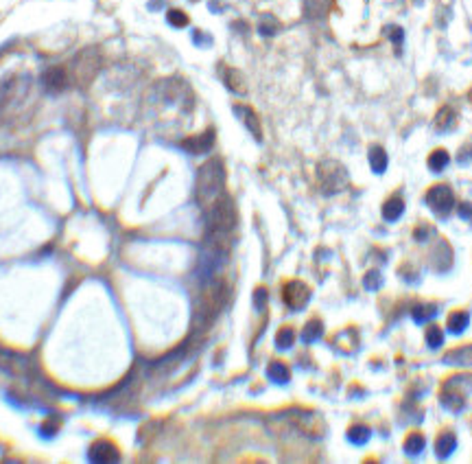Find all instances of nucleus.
Segmentation results:
<instances>
[{
	"instance_id": "1",
	"label": "nucleus",
	"mask_w": 472,
	"mask_h": 464,
	"mask_svg": "<svg viewBox=\"0 0 472 464\" xmlns=\"http://www.w3.org/2000/svg\"><path fill=\"white\" fill-rule=\"evenodd\" d=\"M225 193V167L221 158H210L206 165H202L197 173L195 195L197 202L204 210L214 204Z\"/></svg>"
},
{
	"instance_id": "2",
	"label": "nucleus",
	"mask_w": 472,
	"mask_h": 464,
	"mask_svg": "<svg viewBox=\"0 0 472 464\" xmlns=\"http://www.w3.org/2000/svg\"><path fill=\"white\" fill-rule=\"evenodd\" d=\"M208 235H230L236 226V208L230 195H221L214 204L206 208Z\"/></svg>"
},
{
	"instance_id": "3",
	"label": "nucleus",
	"mask_w": 472,
	"mask_h": 464,
	"mask_svg": "<svg viewBox=\"0 0 472 464\" xmlns=\"http://www.w3.org/2000/svg\"><path fill=\"white\" fill-rule=\"evenodd\" d=\"M99 70H101V53L97 48H83V50L77 53L75 60H72V64L68 68V75H70V81L75 86L88 88L97 79Z\"/></svg>"
},
{
	"instance_id": "4",
	"label": "nucleus",
	"mask_w": 472,
	"mask_h": 464,
	"mask_svg": "<svg viewBox=\"0 0 472 464\" xmlns=\"http://www.w3.org/2000/svg\"><path fill=\"white\" fill-rule=\"evenodd\" d=\"M317 184L326 195L341 193L348 186V171L337 160H324L317 165Z\"/></svg>"
},
{
	"instance_id": "5",
	"label": "nucleus",
	"mask_w": 472,
	"mask_h": 464,
	"mask_svg": "<svg viewBox=\"0 0 472 464\" xmlns=\"http://www.w3.org/2000/svg\"><path fill=\"white\" fill-rule=\"evenodd\" d=\"M464 381H466V377H464V374H459V377H452V379H448L442 385L440 401H442V405L446 409H450V412H461V409L466 407L468 392H470L472 385H466L464 388Z\"/></svg>"
},
{
	"instance_id": "6",
	"label": "nucleus",
	"mask_w": 472,
	"mask_h": 464,
	"mask_svg": "<svg viewBox=\"0 0 472 464\" xmlns=\"http://www.w3.org/2000/svg\"><path fill=\"white\" fill-rule=\"evenodd\" d=\"M426 204L435 215L446 217L450 215V210L455 208V193H452L448 184H435L426 193Z\"/></svg>"
},
{
	"instance_id": "7",
	"label": "nucleus",
	"mask_w": 472,
	"mask_h": 464,
	"mask_svg": "<svg viewBox=\"0 0 472 464\" xmlns=\"http://www.w3.org/2000/svg\"><path fill=\"white\" fill-rule=\"evenodd\" d=\"M282 298L289 309L300 311L308 305V300H311V289H308V285L302 280H289L282 289Z\"/></svg>"
},
{
	"instance_id": "8",
	"label": "nucleus",
	"mask_w": 472,
	"mask_h": 464,
	"mask_svg": "<svg viewBox=\"0 0 472 464\" xmlns=\"http://www.w3.org/2000/svg\"><path fill=\"white\" fill-rule=\"evenodd\" d=\"M289 421H291L302 434L311 436V438H321L324 432H326L324 421L317 414L304 412V409H296V412H291V418H289Z\"/></svg>"
},
{
	"instance_id": "9",
	"label": "nucleus",
	"mask_w": 472,
	"mask_h": 464,
	"mask_svg": "<svg viewBox=\"0 0 472 464\" xmlns=\"http://www.w3.org/2000/svg\"><path fill=\"white\" fill-rule=\"evenodd\" d=\"M42 83H44V88H46L48 93L60 95V93H64L66 88H68L70 75H68V70H66V68H62V66H53V68H48L46 73H44Z\"/></svg>"
},
{
	"instance_id": "10",
	"label": "nucleus",
	"mask_w": 472,
	"mask_h": 464,
	"mask_svg": "<svg viewBox=\"0 0 472 464\" xmlns=\"http://www.w3.org/2000/svg\"><path fill=\"white\" fill-rule=\"evenodd\" d=\"M212 145H214V130L212 128L202 132L199 136H190V138H186L184 142H181V147H184L186 151H190V153H195V156L210 151Z\"/></svg>"
},
{
	"instance_id": "11",
	"label": "nucleus",
	"mask_w": 472,
	"mask_h": 464,
	"mask_svg": "<svg viewBox=\"0 0 472 464\" xmlns=\"http://www.w3.org/2000/svg\"><path fill=\"white\" fill-rule=\"evenodd\" d=\"M457 121H459V114L455 112V108H452V105H442V108L438 110V114H435L433 125L440 134H446V132H452L457 128Z\"/></svg>"
},
{
	"instance_id": "12",
	"label": "nucleus",
	"mask_w": 472,
	"mask_h": 464,
	"mask_svg": "<svg viewBox=\"0 0 472 464\" xmlns=\"http://www.w3.org/2000/svg\"><path fill=\"white\" fill-rule=\"evenodd\" d=\"M234 114L243 121V125H245V128L251 132V136H254V138H256V140H261V138H263L261 118H258V114H256V112H254V110L249 108V105H234Z\"/></svg>"
},
{
	"instance_id": "13",
	"label": "nucleus",
	"mask_w": 472,
	"mask_h": 464,
	"mask_svg": "<svg viewBox=\"0 0 472 464\" xmlns=\"http://www.w3.org/2000/svg\"><path fill=\"white\" fill-rule=\"evenodd\" d=\"M90 458L97 462H116L120 458V453L110 440H99L92 444V449H90Z\"/></svg>"
},
{
	"instance_id": "14",
	"label": "nucleus",
	"mask_w": 472,
	"mask_h": 464,
	"mask_svg": "<svg viewBox=\"0 0 472 464\" xmlns=\"http://www.w3.org/2000/svg\"><path fill=\"white\" fill-rule=\"evenodd\" d=\"M444 364L448 366H472V344L470 346H459L455 350H450L444 355Z\"/></svg>"
},
{
	"instance_id": "15",
	"label": "nucleus",
	"mask_w": 472,
	"mask_h": 464,
	"mask_svg": "<svg viewBox=\"0 0 472 464\" xmlns=\"http://www.w3.org/2000/svg\"><path fill=\"white\" fill-rule=\"evenodd\" d=\"M223 81H225V86L230 88V90L236 93V95H245L247 93V83H245V77L241 75V70L223 68Z\"/></svg>"
},
{
	"instance_id": "16",
	"label": "nucleus",
	"mask_w": 472,
	"mask_h": 464,
	"mask_svg": "<svg viewBox=\"0 0 472 464\" xmlns=\"http://www.w3.org/2000/svg\"><path fill=\"white\" fill-rule=\"evenodd\" d=\"M405 212V200L401 195H391V198L383 204V217L387 221H398Z\"/></svg>"
},
{
	"instance_id": "17",
	"label": "nucleus",
	"mask_w": 472,
	"mask_h": 464,
	"mask_svg": "<svg viewBox=\"0 0 472 464\" xmlns=\"http://www.w3.org/2000/svg\"><path fill=\"white\" fill-rule=\"evenodd\" d=\"M455 449H457V438H455V434L444 432V434L438 436V440H435V453H438V458H448Z\"/></svg>"
},
{
	"instance_id": "18",
	"label": "nucleus",
	"mask_w": 472,
	"mask_h": 464,
	"mask_svg": "<svg viewBox=\"0 0 472 464\" xmlns=\"http://www.w3.org/2000/svg\"><path fill=\"white\" fill-rule=\"evenodd\" d=\"M468 325H470V315H468V311H452V313L448 315V320H446V329H448L452 335L464 333V331L468 329Z\"/></svg>"
},
{
	"instance_id": "19",
	"label": "nucleus",
	"mask_w": 472,
	"mask_h": 464,
	"mask_svg": "<svg viewBox=\"0 0 472 464\" xmlns=\"http://www.w3.org/2000/svg\"><path fill=\"white\" fill-rule=\"evenodd\" d=\"M368 158H370V167L374 173H383L387 169V151L380 145H372L368 151Z\"/></svg>"
},
{
	"instance_id": "20",
	"label": "nucleus",
	"mask_w": 472,
	"mask_h": 464,
	"mask_svg": "<svg viewBox=\"0 0 472 464\" xmlns=\"http://www.w3.org/2000/svg\"><path fill=\"white\" fill-rule=\"evenodd\" d=\"M413 320L417 325H424L429 322V320H433L435 315H438V305L435 302H420V305L413 307Z\"/></svg>"
},
{
	"instance_id": "21",
	"label": "nucleus",
	"mask_w": 472,
	"mask_h": 464,
	"mask_svg": "<svg viewBox=\"0 0 472 464\" xmlns=\"http://www.w3.org/2000/svg\"><path fill=\"white\" fill-rule=\"evenodd\" d=\"M448 163H450V156H448L446 149H435V151L429 156V169H431L433 173H442V171L448 167Z\"/></svg>"
},
{
	"instance_id": "22",
	"label": "nucleus",
	"mask_w": 472,
	"mask_h": 464,
	"mask_svg": "<svg viewBox=\"0 0 472 464\" xmlns=\"http://www.w3.org/2000/svg\"><path fill=\"white\" fill-rule=\"evenodd\" d=\"M267 374H269V379L276 381V383H286L289 379H291V372H289V368L284 364H280V362L271 364L269 370H267Z\"/></svg>"
},
{
	"instance_id": "23",
	"label": "nucleus",
	"mask_w": 472,
	"mask_h": 464,
	"mask_svg": "<svg viewBox=\"0 0 472 464\" xmlns=\"http://www.w3.org/2000/svg\"><path fill=\"white\" fill-rule=\"evenodd\" d=\"M321 333H324V325L319 322V320H311V322H308V325L304 327L302 340H304L306 344H311V342L319 340V337H321Z\"/></svg>"
},
{
	"instance_id": "24",
	"label": "nucleus",
	"mask_w": 472,
	"mask_h": 464,
	"mask_svg": "<svg viewBox=\"0 0 472 464\" xmlns=\"http://www.w3.org/2000/svg\"><path fill=\"white\" fill-rule=\"evenodd\" d=\"M424 444H426V440L422 434H409V438L405 440V451L409 456H417L424 451Z\"/></svg>"
},
{
	"instance_id": "25",
	"label": "nucleus",
	"mask_w": 472,
	"mask_h": 464,
	"mask_svg": "<svg viewBox=\"0 0 472 464\" xmlns=\"http://www.w3.org/2000/svg\"><path fill=\"white\" fill-rule=\"evenodd\" d=\"M370 436H372V432H370V427H366V425H354V427H350V432H348V438L354 444H366L370 440Z\"/></svg>"
},
{
	"instance_id": "26",
	"label": "nucleus",
	"mask_w": 472,
	"mask_h": 464,
	"mask_svg": "<svg viewBox=\"0 0 472 464\" xmlns=\"http://www.w3.org/2000/svg\"><path fill=\"white\" fill-rule=\"evenodd\" d=\"M331 0H306V13L311 18H319L328 11Z\"/></svg>"
},
{
	"instance_id": "27",
	"label": "nucleus",
	"mask_w": 472,
	"mask_h": 464,
	"mask_svg": "<svg viewBox=\"0 0 472 464\" xmlns=\"http://www.w3.org/2000/svg\"><path fill=\"white\" fill-rule=\"evenodd\" d=\"M426 344L429 348H440L444 344V331L440 327H429L426 329Z\"/></svg>"
},
{
	"instance_id": "28",
	"label": "nucleus",
	"mask_w": 472,
	"mask_h": 464,
	"mask_svg": "<svg viewBox=\"0 0 472 464\" xmlns=\"http://www.w3.org/2000/svg\"><path fill=\"white\" fill-rule=\"evenodd\" d=\"M293 342H296V333H293V329H280V333L276 335V344H278V348H282V350L291 348Z\"/></svg>"
},
{
	"instance_id": "29",
	"label": "nucleus",
	"mask_w": 472,
	"mask_h": 464,
	"mask_svg": "<svg viewBox=\"0 0 472 464\" xmlns=\"http://www.w3.org/2000/svg\"><path fill=\"white\" fill-rule=\"evenodd\" d=\"M169 25L171 27H177V29H181V27H186L188 25V15L181 11V9H171L169 11Z\"/></svg>"
},
{
	"instance_id": "30",
	"label": "nucleus",
	"mask_w": 472,
	"mask_h": 464,
	"mask_svg": "<svg viewBox=\"0 0 472 464\" xmlns=\"http://www.w3.org/2000/svg\"><path fill=\"white\" fill-rule=\"evenodd\" d=\"M258 29H261V33H263V35H267V38H269V35H274V33L278 31V22H276V18H274V15H269V13H265Z\"/></svg>"
},
{
	"instance_id": "31",
	"label": "nucleus",
	"mask_w": 472,
	"mask_h": 464,
	"mask_svg": "<svg viewBox=\"0 0 472 464\" xmlns=\"http://www.w3.org/2000/svg\"><path fill=\"white\" fill-rule=\"evenodd\" d=\"M385 33H387V38L396 44V48H401V42H403V38H405V33H403V29L401 27H387L385 29Z\"/></svg>"
},
{
	"instance_id": "32",
	"label": "nucleus",
	"mask_w": 472,
	"mask_h": 464,
	"mask_svg": "<svg viewBox=\"0 0 472 464\" xmlns=\"http://www.w3.org/2000/svg\"><path fill=\"white\" fill-rule=\"evenodd\" d=\"M366 289H370V292H374V289H378L380 285H383V278H380V274L378 272H368L366 274Z\"/></svg>"
},
{
	"instance_id": "33",
	"label": "nucleus",
	"mask_w": 472,
	"mask_h": 464,
	"mask_svg": "<svg viewBox=\"0 0 472 464\" xmlns=\"http://www.w3.org/2000/svg\"><path fill=\"white\" fill-rule=\"evenodd\" d=\"M433 232H435V230H433V226H429V224H420V226L415 228L413 237H415L417 241H422V243H424V241L433 235Z\"/></svg>"
},
{
	"instance_id": "34",
	"label": "nucleus",
	"mask_w": 472,
	"mask_h": 464,
	"mask_svg": "<svg viewBox=\"0 0 472 464\" xmlns=\"http://www.w3.org/2000/svg\"><path fill=\"white\" fill-rule=\"evenodd\" d=\"M457 160L461 165H468V163H472V140H468L466 145L459 149V156H457Z\"/></svg>"
},
{
	"instance_id": "35",
	"label": "nucleus",
	"mask_w": 472,
	"mask_h": 464,
	"mask_svg": "<svg viewBox=\"0 0 472 464\" xmlns=\"http://www.w3.org/2000/svg\"><path fill=\"white\" fill-rule=\"evenodd\" d=\"M457 215H459L464 221H470V224H472V204H470V202H461L459 208H457Z\"/></svg>"
},
{
	"instance_id": "36",
	"label": "nucleus",
	"mask_w": 472,
	"mask_h": 464,
	"mask_svg": "<svg viewBox=\"0 0 472 464\" xmlns=\"http://www.w3.org/2000/svg\"><path fill=\"white\" fill-rule=\"evenodd\" d=\"M468 101L472 103V88H470V93H468Z\"/></svg>"
}]
</instances>
